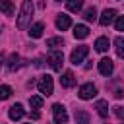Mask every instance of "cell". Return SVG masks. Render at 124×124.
I'll use <instances>...</instances> for the list:
<instances>
[{"mask_svg": "<svg viewBox=\"0 0 124 124\" xmlns=\"http://www.w3.org/2000/svg\"><path fill=\"white\" fill-rule=\"evenodd\" d=\"M33 10H35L33 2H31V0H23L21 10H19V16H17V27H19V29H25V27H27V23L31 21Z\"/></svg>", "mask_w": 124, "mask_h": 124, "instance_id": "1", "label": "cell"}, {"mask_svg": "<svg viewBox=\"0 0 124 124\" xmlns=\"http://www.w3.org/2000/svg\"><path fill=\"white\" fill-rule=\"evenodd\" d=\"M37 87H39V93H43V95H52V89H54V83H52V76H48V74H45V76H41L39 78V83H37Z\"/></svg>", "mask_w": 124, "mask_h": 124, "instance_id": "2", "label": "cell"}, {"mask_svg": "<svg viewBox=\"0 0 124 124\" xmlns=\"http://www.w3.org/2000/svg\"><path fill=\"white\" fill-rule=\"evenodd\" d=\"M89 54V46L87 45H79V46H76L74 50H72V54H70V62L72 64H81L83 62V58Z\"/></svg>", "mask_w": 124, "mask_h": 124, "instance_id": "3", "label": "cell"}, {"mask_svg": "<svg viewBox=\"0 0 124 124\" xmlns=\"http://www.w3.org/2000/svg\"><path fill=\"white\" fill-rule=\"evenodd\" d=\"M46 62L50 64V68H52L54 72H60V70H62L64 56H62V52H60V50H52V52L46 56Z\"/></svg>", "mask_w": 124, "mask_h": 124, "instance_id": "4", "label": "cell"}, {"mask_svg": "<svg viewBox=\"0 0 124 124\" xmlns=\"http://www.w3.org/2000/svg\"><path fill=\"white\" fill-rule=\"evenodd\" d=\"M52 114H54V122L56 124H66L68 122V112H66V108L60 103L52 105Z\"/></svg>", "mask_w": 124, "mask_h": 124, "instance_id": "5", "label": "cell"}, {"mask_svg": "<svg viewBox=\"0 0 124 124\" xmlns=\"http://www.w3.org/2000/svg\"><path fill=\"white\" fill-rule=\"evenodd\" d=\"M78 95H79V99H93L95 95H97V87L93 85V83H83L81 87H79V91H78Z\"/></svg>", "mask_w": 124, "mask_h": 124, "instance_id": "6", "label": "cell"}, {"mask_svg": "<svg viewBox=\"0 0 124 124\" xmlns=\"http://www.w3.org/2000/svg\"><path fill=\"white\" fill-rule=\"evenodd\" d=\"M114 19H116V10L107 8V10H103V14H101V17H99V23L107 27V25H110Z\"/></svg>", "mask_w": 124, "mask_h": 124, "instance_id": "7", "label": "cell"}, {"mask_svg": "<svg viewBox=\"0 0 124 124\" xmlns=\"http://www.w3.org/2000/svg\"><path fill=\"white\" fill-rule=\"evenodd\" d=\"M112 70H114V64H112L110 58H101V60H99V72H101L103 76H110Z\"/></svg>", "mask_w": 124, "mask_h": 124, "instance_id": "8", "label": "cell"}, {"mask_svg": "<svg viewBox=\"0 0 124 124\" xmlns=\"http://www.w3.org/2000/svg\"><path fill=\"white\" fill-rule=\"evenodd\" d=\"M60 85H62V87H74V85H76V76H74V72L66 70V72L62 74V78H60Z\"/></svg>", "mask_w": 124, "mask_h": 124, "instance_id": "9", "label": "cell"}, {"mask_svg": "<svg viewBox=\"0 0 124 124\" xmlns=\"http://www.w3.org/2000/svg\"><path fill=\"white\" fill-rule=\"evenodd\" d=\"M23 114H25V110H23V107H21L19 103L12 105L10 110H8V116H10L12 120H19V118H23Z\"/></svg>", "mask_w": 124, "mask_h": 124, "instance_id": "10", "label": "cell"}, {"mask_svg": "<svg viewBox=\"0 0 124 124\" xmlns=\"http://www.w3.org/2000/svg\"><path fill=\"white\" fill-rule=\"evenodd\" d=\"M70 25H72L70 16H66V14H58V17H56V27H58L60 31H66Z\"/></svg>", "mask_w": 124, "mask_h": 124, "instance_id": "11", "label": "cell"}, {"mask_svg": "<svg viewBox=\"0 0 124 124\" xmlns=\"http://www.w3.org/2000/svg\"><path fill=\"white\" fill-rule=\"evenodd\" d=\"M43 31H45V25H43L41 21H37V23H33V25L29 27V35H31L33 39H39V37L43 35Z\"/></svg>", "mask_w": 124, "mask_h": 124, "instance_id": "12", "label": "cell"}, {"mask_svg": "<svg viewBox=\"0 0 124 124\" xmlns=\"http://www.w3.org/2000/svg\"><path fill=\"white\" fill-rule=\"evenodd\" d=\"M87 35H89V27H87V25L79 23V25L74 27V37H76V39H85Z\"/></svg>", "mask_w": 124, "mask_h": 124, "instance_id": "13", "label": "cell"}, {"mask_svg": "<svg viewBox=\"0 0 124 124\" xmlns=\"http://www.w3.org/2000/svg\"><path fill=\"white\" fill-rule=\"evenodd\" d=\"M95 50L97 52H107L108 50V39L107 37H99L95 41Z\"/></svg>", "mask_w": 124, "mask_h": 124, "instance_id": "14", "label": "cell"}, {"mask_svg": "<svg viewBox=\"0 0 124 124\" xmlns=\"http://www.w3.org/2000/svg\"><path fill=\"white\" fill-rule=\"evenodd\" d=\"M19 66H21L19 54H12V56H10V62H8V70H10V72H16Z\"/></svg>", "mask_w": 124, "mask_h": 124, "instance_id": "15", "label": "cell"}, {"mask_svg": "<svg viewBox=\"0 0 124 124\" xmlns=\"http://www.w3.org/2000/svg\"><path fill=\"white\" fill-rule=\"evenodd\" d=\"M0 12L6 14V16H12V14H14V4H12V0H0Z\"/></svg>", "mask_w": 124, "mask_h": 124, "instance_id": "16", "label": "cell"}, {"mask_svg": "<svg viewBox=\"0 0 124 124\" xmlns=\"http://www.w3.org/2000/svg\"><path fill=\"white\" fill-rule=\"evenodd\" d=\"M46 46H48V48H52V50H56V48L64 46V39H62V37H52V39H48V41H46Z\"/></svg>", "mask_w": 124, "mask_h": 124, "instance_id": "17", "label": "cell"}, {"mask_svg": "<svg viewBox=\"0 0 124 124\" xmlns=\"http://www.w3.org/2000/svg\"><path fill=\"white\" fill-rule=\"evenodd\" d=\"M95 108H97V112H99L103 118L108 116V105H107V101H103V99L97 101V103H95Z\"/></svg>", "mask_w": 124, "mask_h": 124, "instance_id": "18", "label": "cell"}, {"mask_svg": "<svg viewBox=\"0 0 124 124\" xmlns=\"http://www.w3.org/2000/svg\"><path fill=\"white\" fill-rule=\"evenodd\" d=\"M66 8L70 12H79L83 8V0H66Z\"/></svg>", "mask_w": 124, "mask_h": 124, "instance_id": "19", "label": "cell"}, {"mask_svg": "<svg viewBox=\"0 0 124 124\" xmlns=\"http://www.w3.org/2000/svg\"><path fill=\"white\" fill-rule=\"evenodd\" d=\"M76 122L78 124H89V114L85 112V110H76Z\"/></svg>", "mask_w": 124, "mask_h": 124, "instance_id": "20", "label": "cell"}, {"mask_svg": "<svg viewBox=\"0 0 124 124\" xmlns=\"http://www.w3.org/2000/svg\"><path fill=\"white\" fill-rule=\"evenodd\" d=\"M114 46H116V54L124 60V39L122 37H116L114 39Z\"/></svg>", "mask_w": 124, "mask_h": 124, "instance_id": "21", "label": "cell"}, {"mask_svg": "<svg viewBox=\"0 0 124 124\" xmlns=\"http://www.w3.org/2000/svg\"><path fill=\"white\" fill-rule=\"evenodd\" d=\"M83 17H85V21H95V19H97V10H95V6L87 8V10L83 12Z\"/></svg>", "mask_w": 124, "mask_h": 124, "instance_id": "22", "label": "cell"}, {"mask_svg": "<svg viewBox=\"0 0 124 124\" xmlns=\"http://www.w3.org/2000/svg\"><path fill=\"white\" fill-rule=\"evenodd\" d=\"M29 105H31L33 108H41V107H43V99H41L39 95H31V97H29Z\"/></svg>", "mask_w": 124, "mask_h": 124, "instance_id": "23", "label": "cell"}, {"mask_svg": "<svg viewBox=\"0 0 124 124\" xmlns=\"http://www.w3.org/2000/svg\"><path fill=\"white\" fill-rule=\"evenodd\" d=\"M10 95H12V87L10 85H0V101L8 99Z\"/></svg>", "mask_w": 124, "mask_h": 124, "instance_id": "24", "label": "cell"}, {"mask_svg": "<svg viewBox=\"0 0 124 124\" xmlns=\"http://www.w3.org/2000/svg\"><path fill=\"white\" fill-rule=\"evenodd\" d=\"M114 27H116V31H124V16H116Z\"/></svg>", "mask_w": 124, "mask_h": 124, "instance_id": "25", "label": "cell"}, {"mask_svg": "<svg viewBox=\"0 0 124 124\" xmlns=\"http://www.w3.org/2000/svg\"><path fill=\"white\" fill-rule=\"evenodd\" d=\"M114 114L122 118V116H124V108H122V107H114Z\"/></svg>", "mask_w": 124, "mask_h": 124, "instance_id": "26", "label": "cell"}, {"mask_svg": "<svg viewBox=\"0 0 124 124\" xmlns=\"http://www.w3.org/2000/svg\"><path fill=\"white\" fill-rule=\"evenodd\" d=\"M114 97H118V99H120V97H124V89H118V91L114 93Z\"/></svg>", "mask_w": 124, "mask_h": 124, "instance_id": "27", "label": "cell"}, {"mask_svg": "<svg viewBox=\"0 0 124 124\" xmlns=\"http://www.w3.org/2000/svg\"><path fill=\"white\" fill-rule=\"evenodd\" d=\"M39 116H41V114H39V112H37V110H35V112H31V118H33V120H37V118H39Z\"/></svg>", "mask_w": 124, "mask_h": 124, "instance_id": "28", "label": "cell"}, {"mask_svg": "<svg viewBox=\"0 0 124 124\" xmlns=\"http://www.w3.org/2000/svg\"><path fill=\"white\" fill-rule=\"evenodd\" d=\"M2 64H4V58H2V56H0V68H2Z\"/></svg>", "mask_w": 124, "mask_h": 124, "instance_id": "29", "label": "cell"}, {"mask_svg": "<svg viewBox=\"0 0 124 124\" xmlns=\"http://www.w3.org/2000/svg\"><path fill=\"white\" fill-rule=\"evenodd\" d=\"M122 124H124V122H122Z\"/></svg>", "mask_w": 124, "mask_h": 124, "instance_id": "30", "label": "cell"}]
</instances>
